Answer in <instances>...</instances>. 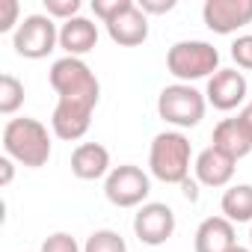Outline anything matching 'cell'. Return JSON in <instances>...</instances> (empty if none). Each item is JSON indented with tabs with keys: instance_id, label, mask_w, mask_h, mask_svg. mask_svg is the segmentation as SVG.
<instances>
[{
	"instance_id": "1",
	"label": "cell",
	"mask_w": 252,
	"mask_h": 252,
	"mask_svg": "<svg viewBox=\"0 0 252 252\" xmlns=\"http://www.w3.org/2000/svg\"><path fill=\"white\" fill-rule=\"evenodd\" d=\"M3 152L27 169H42L51 160V134L39 119H9L3 128Z\"/></svg>"
},
{
	"instance_id": "2",
	"label": "cell",
	"mask_w": 252,
	"mask_h": 252,
	"mask_svg": "<svg viewBox=\"0 0 252 252\" xmlns=\"http://www.w3.org/2000/svg\"><path fill=\"white\" fill-rule=\"evenodd\" d=\"M193 166V146L184 131H160L149 149V172L163 184H184Z\"/></svg>"
},
{
	"instance_id": "3",
	"label": "cell",
	"mask_w": 252,
	"mask_h": 252,
	"mask_svg": "<svg viewBox=\"0 0 252 252\" xmlns=\"http://www.w3.org/2000/svg\"><path fill=\"white\" fill-rule=\"evenodd\" d=\"M166 71L178 83H193V80H211L220 71V51L211 42L202 39H184L175 42L166 51Z\"/></svg>"
},
{
	"instance_id": "4",
	"label": "cell",
	"mask_w": 252,
	"mask_h": 252,
	"mask_svg": "<svg viewBox=\"0 0 252 252\" xmlns=\"http://www.w3.org/2000/svg\"><path fill=\"white\" fill-rule=\"evenodd\" d=\"M208 98L193 83H169L158 95V116L175 131H187L205 119Z\"/></svg>"
},
{
	"instance_id": "5",
	"label": "cell",
	"mask_w": 252,
	"mask_h": 252,
	"mask_svg": "<svg viewBox=\"0 0 252 252\" xmlns=\"http://www.w3.org/2000/svg\"><path fill=\"white\" fill-rule=\"evenodd\" d=\"M48 80L60 98H77V101H92V104H98V98H101V83H98L95 71L77 57L57 60L51 65Z\"/></svg>"
},
{
	"instance_id": "6",
	"label": "cell",
	"mask_w": 252,
	"mask_h": 252,
	"mask_svg": "<svg viewBox=\"0 0 252 252\" xmlns=\"http://www.w3.org/2000/svg\"><path fill=\"white\" fill-rule=\"evenodd\" d=\"M57 45H60V27L45 12L21 18L18 30L12 33V48L24 60H45L48 54L57 51Z\"/></svg>"
},
{
	"instance_id": "7",
	"label": "cell",
	"mask_w": 252,
	"mask_h": 252,
	"mask_svg": "<svg viewBox=\"0 0 252 252\" xmlns=\"http://www.w3.org/2000/svg\"><path fill=\"white\" fill-rule=\"evenodd\" d=\"M152 193V178L134 163L113 166V172L104 178V196L116 208H143Z\"/></svg>"
},
{
	"instance_id": "8",
	"label": "cell",
	"mask_w": 252,
	"mask_h": 252,
	"mask_svg": "<svg viewBox=\"0 0 252 252\" xmlns=\"http://www.w3.org/2000/svg\"><path fill=\"white\" fill-rule=\"evenodd\" d=\"M175 211L166 202H146L134 214V234L146 246H163L175 234Z\"/></svg>"
},
{
	"instance_id": "9",
	"label": "cell",
	"mask_w": 252,
	"mask_h": 252,
	"mask_svg": "<svg viewBox=\"0 0 252 252\" xmlns=\"http://www.w3.org/2000/svg\"><path fill=\"white\" fill-rule=\"evenodd\" d=\"M98 104L92 101H77V98H57L54 116H51V128L54 137L65 140V143H77L80 137H86L89 125H92V113Z\"/></svg>"
},
{
	"instance_id": "10",
	"label": "cell",
	"mask_w": 252,
	"mask_h": 252,
	"mask_svg": "<svg viewBox=\"0 0 252 252\" xmlns=\"http://www.w3.org/2000/svg\"><path fill=\"white\" fill-rule=\"evenodd\" d=\"M202 21L217 36H231L252 24V0H205Z\"/></svg>"
},
{
	"instance_id": "11",
	"label": "cell",
	"mask_w": 252,
	"mask_h": 252,
	"mask_svg": "<svg viewBox=\"0 0 252 252\" xmlns=\"http://www.w3.org/2000/svg\"><path fill=\"white\" fill-rule=\"evenodd\" d=\"M246 92H249V83H246L243 71H237V68H220V71L208 80V86H205L208 104H211L214 110H220V113L237 110V107L246 101Z\"/></svg>"
},
{
	"instance_id": "12",
	"label": "cell",
	"mask_w": 252,
	"mask_h": 252,
	"mask_svg": "<svg viewBox=\"0 0 252 252\" xmlns=\"http://www.w3.org/2000/svg\"><path fill=\"white\" fill-rule=\"evenodd\" d=\"M104 27H107V36L122 48H137V45H143L149 39V15L134 3V0L113 21H107Z\"/></svg>"
},
{
	"instance_id": "13",
	"label": "cell",
	"mask_w": 252,
	"mask_h": 252,
	"mask_svg": "<svg viewBox=\"0 0 252 252\" xmlns=\"http://www.w3.org/2000/svg\"><path fill=\"white\" fill-rule=\"evenodd\" d=\"M234 163H237V160H231V158L222 155L220 149L208 146V149H202V152L196 155L193 172H196V181H199L202 187L220 190V187H228V184H231V178H234Z\"/></svg>"
},
{
	"instance_id": "14",
	"label": "cell",
	"mask_w": 252,
	"mask_h": 252,
	"mask_svg": "<svg viewBox=\"0 0 252 252\" xmlns=\"http://www.w3.org/2000/svg\"><path fill=\"white\" fill-rule=\"evenodd\" d=\"M234 246H237L234 222H228L225 217L202 220L196 234H193V249L196 252H231Z\"/></svg>"
},
{
	"instance_id": "15",
	"label": "cell",
	"mask_w": 252,
	"mask_h": 252,
	"mask_svg": "<svg viewBox=\"0 0 252 252\" xmlns=\"http://www.w3.org/2000/svg\"><path fill=\"white\" fill-rule=\"evenodd\" d=\"M60 48L65 51V57H77L83 60L89 51L98 48V24L77 15L65 24H60Z\"/></svg>"
},
{
	"instance_id": "16",
	"label": "cell",
	"mask_w": 252,
	"mask_h": 252,
	"mask_svg": "<svg viewBox=\"0 0 252 252\" xmlns=\"http://www.w3.org/2000/svg\"><path fill=\"white\" fill-rule=\"evenodd\" d=\"M113 172L110 166V152L101 143H80L71 152V175L80 181H98Z\"/></svg>"
},
{
	"instance_id": "17",
	"label": "cell",
	"mask_w": 252,
	"mask_h": 252,
	"mask_svg": "<svg viewBox=\"0 0 252 252\" xmlns=\"http://www.w3.org/2000/svg\"><path fill=\"white\" fill-rule=\"evenodd\" d=\"M211 146L220 149L222 155H228L231 160H240L252 152V134L246 131V125L240 122V116L234 119H222L214 134H211Z\"/></svg>"
},
{
	"instance_id": "18",
	"label": "cell",
	"mask_w": 252,
	"mask_h": 252,
	"mask_svg": "<svg viewBox=\"0 0 252 252\" xmlns=\"http://www.w3.org/2000/svg\"><path fill=\"white\" fill-rule=\"evenodd\" d=\"M220 211L228 222H252V184H231L220 199Z\"/></svg>"
},
{
	"instance_id": "19",
	"label": "cell",
	"mask_w": 252,
	"mask_h": 252,
	"mask_svg": "<svg viewBox=\"0 0 252 252\" xmlns=\"http://www.w3.org/2000/svg\"><path fill=\"white\" fill-rule=\"evenodd\" d=\"M21 107H24V83L15 74H3L0 77V113L15 116Z\"/></svg>"
},
{
	"instance_id": "20",
	"label": "cell",
	"mask_w": 252,
	"mask_h": 252,
	"mask_svg": "<svg viewBox=\"0 0 252 252\" xmlns=\"http://www.w3.org/2000/svg\"><path fill=\"white\" fill-rule=\"evenodd\" d=\"M83 252H128V243L125 237L113 228H98L86 237L83 243Z\"/></svg>"
},
{
	"instance_id": "21",
	"label": "cell",
	"mask_w": 252,
	"mask_h": 252,
	"mask_svg": "<svg viewBox=\"0 0 252 252\" xmlns=\"http://www.w3.org/2000/svg\"><path fill=\"white\" fill-rule=\"evenodd\" d=\"M80 9H83L80 0H45V15H51L54 21H63V24L77 18Z\"/></svg>"
},
{
	"instance_id": "22",
	"label": "cell",
	"mask_w": 252,
	"mask_h": 252,
	"mask_svg": "<svg viewBox=\"0 0 252 252\" xmlns=\"http://www.w3.org/2000/svg\"><path fill=\"white\" fill-rule=\"evenodd\" d=\"M39 252H83V246L77 243L74 234H68V231H54V234H48V237L42 240V249H39Z\"/></svg>"
},
{
	"instance_id": "23",
	"label": "cell",
	"mask_w": 252,
	"mask_h": 252,
	"mask_svg": "<svg viewBox=\"0 0 252 252\" xmlns=\"http://www.w3.org/2000/svg\"><path fill=\"white\" fill-rule=\"evenodd\" d=\"M231 60L237 63V68L252 71V33H243L231 42Z\"/></svg>"
},
{
	"instance_id": "24",
	"label": "cell",
	"mask_w": 252,
	"mask_h": 252,
	"mask_svg": "<svg viewBox=\"0 0 252 252\" xmlns=\"http://www.w3.org/2000/svg\"><path fill=\"white\" fill-rule=\"evenodd\" d=\"M128 3H131V0H92V12H95V18L101 24H107V21H113Z\"/></svg>"
},
{
	"instance_id": "25",
	"label": "cell",
	"mask_w": 252,
	"mask_h": 252,
	"mask_svg": "<svg viewBox=\"0 0 252 252\" xmlns=\"http://www.w3.org/2000/svg\"><path fill=\"white\" fill-rule=\"evenodd\" d=\"M18 24V0H0V33H15Z\"/></svg>"
},
{
	"instance_id": "26",
	"label": "cell",
	"mask_w": 252,
	"mask_h": 252,
	"mask_svg": "<svg viewBox=\"0 0 252 252\" xmlns=\"http://www.w3.org/2000/svg\"><path fill=\"white\" fill-rule=\"evenodd\" d=\"M137 6H140L146 15H166V12H172L178 3H175V0H137Z\"/></svg>"
},
{
	"instance_id": "27",
	"label": "cell",
	"mask_w": 252,
	"mask_h": 252,
	"mask_svg": "<svg viewBox=\"0 0 252 252\" xmlns=\"http://www.w3.org/2000/svg\"><path fill=\"white\" fill-rule=\"evenodd\" d=\"M12 163H15V160L6 158V155H3V160H0V184H3V187L12 184V175H15V166H12Z\"/></svg>"
},
{
	"instance_id": "28",
	"label": "cell",
	"mask_w": 252,
	"mask_h": 252,
	"mask_svg": "<svg viewBox=\"0 0 252 252\" xmlns=\"http://www.w3.org/2000/svg\"><path fill=\"white\" fill-rule=\"evenodd\" d=\"M181 193H184L190 202H199V181H190V178H187V181L181 184Z\"/></svg>"
},
{
	"instance_id": "29",
	"label": "cell",
	"mask_w": 252,
	"mask_h": 252,
	"mask_svg": "<svg viewBox=\"0 0 252 252\" xmlns=\"http://www.w3.org/2000/svg\"><path fill=\"white\" fill-rule=\"evenodd\" d=\"M237 116H240V122L246 125V131L252 134V101H249V104H246V107H243V110H240Z\"/></svg>"
},
{
	"instance_id": "30",
	"label": "cell",
	"mask_w": 252,
	"mask_h": 252,
	"mask_svg": "<svg viewBox=\"0 0 252 252\" xmlns=\"http://www.w3.org/2000/svg\"><path fill=\"white\" fill-rule=\"evenodd\" d=\"M231 252H252V249H249V246H240V243H237V246H234Z\"/></svg>"
},
{
	"instance_id": "31",
	"label": "cell",
	"mask_w": 252,
	"mask_h": 252,
	"mask_svg": "<svg viewBox=\"0 0 252 252\" xmlns=\"http://www.w3.org/2000/svg\"><path fill=\"white\" fill-rule=\"evenodd\" d=\"M249 249H252V228H249Z\"/></svg>"
}]
</instances>
